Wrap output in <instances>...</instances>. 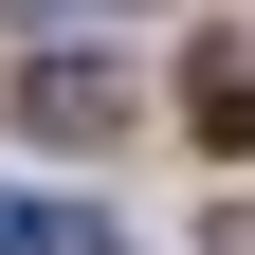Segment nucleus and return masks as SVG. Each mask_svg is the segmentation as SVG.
<instances>
[{"mask_svg": "<svg viewBox=\"0 0 255 255\" xmlns=\"http://www.w3.org/2000/svg\"><path fill=\"white\" fill-rule=\"evenodd\" d=\"M0 255H110L91 201H37V182H0Z\"/></svg>", "mask_w": 255, "mask_h": 255, "instance_id": "obj_1", "label": "nucleus"}, {"mask_svg": "<svg viewBox=\"0 0 255 255\" xmlns=\"http://www.w3.org/2000/svg\"><path fill=\"white\" fill-rule=\"evenodd\" d=\"M37 128H55V146H91V128H110V73H91V55H55V73H37Z\"/></svg>", "mask_w": 255, "mask_h": 255, "instance_id": "obj_2", "label": "nucleus"}]
</instances>
